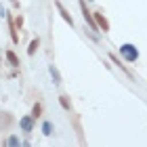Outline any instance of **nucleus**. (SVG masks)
I'll use <instances>...</instances> for the list:
<instances>
[{
  "instance_id": "9b49d317",
  "label": "nucleus",
  "mask_w": 147,
  "mask_h": 147,
  "mask_svg": "<svg viewBox=\"0 0 147 147\" xmlns=\"http://www.w3.org/2000/svg\"><path fill=\"white\" fill-rule=\"evenodd\" d=\"M40 113H42V107H40V105H34V111H32V118H38Z\"/></svg>"
},
{
  "instance_id": "423d86ee",
  "label": "nucleus",
  "mask_w": 147,
  "mask_h": 147,
  "mask_svg": "<svg viewBox=\"0 0 147 147\" xmlns=\"http://www.w3.org/2000/svg\"><path fill=\"white\" fill-rule=\"evenodd\" d=\"M6 59H9V63H11V65H15V67L19 65V59H17V55H15L13 51H6Z\"/></svg>"
},
{
  "instance_id": "6e6552de",
  "label": "nucleus",
  "mask_w": 147,
  "mask_h": 147,
  "mask_svg": "<svg viewBox=\"0 0 147 147\" xmlns=\"http://www.w3.org/2000/svg\"><path fill=\"white\" fill-rule=\"evenodd\" d=\"M38 44H40V40L36 38V40H32L30 42V49H28V55H34V53L38 51Z\"/></svg>"
},
{
  "instance_id": "20e7f679",
  "label": "nucleus",
  "mask_w": 147,
  "mask_h": 147,
  "mask_svg": "<svg viewBox=\"0 0 147 147\" xmlns=\"http://www.w3.org/2000/svg\"><path fill=\"white\" fill-rule=\"evenodd\" d=\"M55 4H57V9H59V13H61V17H63V19H65V21H67L69 25H74V19H71V15H69V13L65 11V6H63L61 2H59V0H55Z\"/></svg>"
},
{
  "instance_id": "7ed1b4c3",
  "label": "nucleus",
  "mask_w": 147,
  "mask_h": 147,
  "mask_svg": "<svg viewBox=\"0 0 147 147\" xmlns=\"http://www.w3.org/2000/svg\"><path fill=\"white\" fill-rule=\"evenodd\" d=\"M95 15V21H97V25L101 28L103 32H109V23H107V19L103 17V13H92Z\"/></svg>"
},
{
  "instance_id": "f8f14e48",
  "label": "nucleus",
  "mask_w": 147,
  "mask_h": 147,
  "mask_svg": "<svg viewBox=\"0 0 147 147\" xmlns=\"http://www.w3.org/2000/svg\"><path fill=\"white\" fill-rule=\"evenodd\" d=\"M9 145H19V139L17 137H9V141H6Z\"/></svg>"
},
{
  "instance_id": "f03ea898",
  "label": "nucleus",
  "mask_w": 147,
  "mask_h": 147,
  "mask_svg": "<svg viewBox=\"0 0 147 147\" xmlns=\"http://www.w3.org/2000/svg\"><path fill=\"white\" fill-rule=\"evenodd\" d=\"M80 9H82V17H84V21L90 25V30H97L99 25H97V21H95V15L86 9V2H84V0H80Z\"/></svg>"
},
{
  "instance_id": "0eeeda50",
  "label": "nucleus",
  "mask_w": 147,
  "mask_h": 147,
  "mask_svg": "<svg viewBox=\"0 0 147 147\" xmlns=\"http://www.w3.org/2000/svg\"><path fill=\"white\" fill-rule=\"evenodd\" d=\"M49 71H51L53 80H55V84H61V76H59V71H57V67H55V65H51V67H49Z\"/></svg>"
},
{
  "instance_id": "1a4fd4ad",
  "label": "nucleus",
  "mask_w": 147,
  "mask_h": 147,
  "mask_svg": "<svg viewBox=\"0 0 147 147\" xmlns=\"http://www.w3.org/2000/svg\"><path fill=\"white\" fill-rule=\"evenodd\" d=\"M59 101H61V105H63V109H69V99L65 97V95H63V97H59Z\"/></svg>"
},
{
  "instance_id": "39448f33",
  "label": "nucleus",
  "mask_w": 147,
  "mask_h": 147,
  "mask_svg": "<svg viewBox=\"0 0 147 147\" xmlns=\"http://www.w3.org/2000/svg\"><path fill=\"white\" fill-rule=\"evenodd\" d=\"M19 126H21V128L25 130V132H32V116H25V118H21V122H19Z\"/></svg>"
},
{
  "instance_id": "9d476101",
  "label": "nucleus",
  "mask_w": 147,
  "mask_h": 147,
  "mask_svg": "<svg viewBox=\"0 0 147 147\" xmlns=\"http://www.w3.org/2000/svg\"><path fill=\"white\" fill-rule=\"evenodd\" d=\"M51 130H53L51 122H44V126H42V132H44V135H51Z\"/></svg>"
},
{
  "instance_id": "f257e3e1",
  "label": "nucleus",
  "mask_w": 147,
  "mask_h": 147,
  "mask_svg": "<svg viewBox=\"0 0 147 147\" xmlns=\"http://www.w3.org/2000/svg\"><path fill=\"white\" fill-rule=\"evenodd\" d=\"M120 53H122V57L126 61H137V57H139V53L132 44H122L120 46Z\"/></svg>"
}]
</instances>
